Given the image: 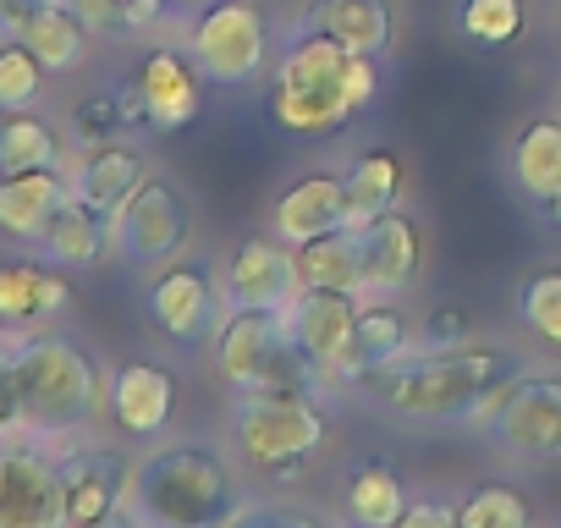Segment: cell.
<instances>
[{
	"instance_id": "cell-1",
	"label": "cell",
	"mask_w": 561,
	"mask_h": 528,
	"mask_svg": "<svg viewBox=\"0 0 561 528\" xmlns=\"http://www.w3.org/2000/svg\"><path fill=\"white\" fill-rule=\"evenodd\" d=\"M523 358L495 347V342H457V347H413L397 364H380L358 375L353 386L419 424H468L479 397L495 391L501 380H517Z\"/></svg>"
},
{
	"instance_id": "cell-2",
	"label": "cell",
	"mask_w": 561,
	"mask_h": 528,
	"mask_svg": "<svg viewBox=\"0 0 561 528\" xmlns=\"http://www.w3.org/2000/svg\"><path fill=\"white\" fill-rule=\"evenodd\" d=\"M375 94H380V56H353L347 45L298 28V39L275 61L270 116L298 138H325L342 133L358 111H369Z\"/></svg>"
},
{
	"instance_id": "cell-3",
	"label": "cell",
	"mask_w": 561,
	"mask_h": 528,
	"mask_svg": "<svg viewBox=\"0 0 561 528\" xmlns=\"http://www.w3.org/2000/svg\"><path fill=\"white\" fill-rule=\"evenodd\" d=\"M127 506L144 517V528H237L253 512V495L226 451L171 440L133 462Z\"/></svg>"
},
{
	"instance_id": "cell-4",
	"label": "cell",
	"mask_w": 561,
	"mask_h": 528,
	"mask_svg": "<svg viewBox=\"0 0 561 528\" xmlns=\"http://www.w3.org/2000/svg\"><path fill=\"white\" fill-rule=\"evenodd\" d=\"M12 375L23 402V429L34 440H78L105 418V386L111 375L94 364V353L61 331H28L12 336Z\"/></svg>"
},
{
	"instance_id": "cell-5",
	"label": "cell",
	"mask_w": 561,
	"mask_h": 528,
	"mask_svg": "<svg viewBox=\"0 0 561 528\" xmlns=\"http://www.w3.org/2000/svg\"><path fill=\"white\" fill-rule=\"evenodd\" d=\"M331 440V418L309 391H237L231 408V451L253 479H298Z\"/></svg>"
},
{
	"instance_id": "cell-6",
	"label": "cell",
	"mask_w": 561,
	"mask_h": 528,
	"mask_svg": "<svg viewBox=\"0 0 561 528\" xmlns=\"http://www.w3.org/2000/svg\"><path fill=\"white\" fill-rule=\"evenodd\" d=\"M215 369L231 391H309L320 397V364L293 342L287 314H270V309H226L220 331H215Z\"/></svg>"
},
{
	"instance_id": "cell-7",
	"label": "cell",
	"mask_w": 561,
	"mask_h": 528,
	"mask_svg": "<svg viewBox=\"0 0 561 528\" xmlns=\"http://www.w3.org/2000/svg\"><path fill=\"white\" fill-rule=\"evenodd\" d=\"M270 23L253 0H204L187 23V56L215 89H248L270 67Z\"/></svg>"
},
{
	"instance_id": "cell-8",
	"label": "cell",
	"mask_w": 561,
	"mask_h": 528,
	"mask_svg": "<svg viewBox=\"0 0 561 528\" xmlns=\"http://www.w3.org/2000/svg\"><path fill=\"white\" fill-rule=\"evenodd\" d=\"M0 528H67L61 462L34 435L0 446Z\"/></svg>"
},
{
	"instance_id": "cell-9",
	"label": "cell",
	"mask_w": 561,
	"mask_h": 528,
	"mask_svg": "<svg viewBox=\"0 0 561 528\" xmlns=\"http://www.w3.org/2000/svg\"><path fill=\"white\" fill-rule=\"evenodd\" d=\"M111 231H116V253L127 264H138V271H160V264H176L187 253V242H193V204L171 182L149 176L138 187V198L116 215Z\"/></svg>"
},
{
	"instance_id": "cell-10",
	"label": "cell",
	"mask_w": 561,
	"mask_h": 528,
	"mask_svg": "<svg viewBox=\"0 0 561 528\" xmlns=\"http://www.w3.org/2000/svg\"><path fill=\"white\" fill-rule=\"evenodd\" d=\"M149 320L165 342L176 347H198L215 342L220 320H226V292L204 264H160L149 282Z\"/></svg>"
},
{
	"instance_id": "cell-11",
	"label": "cell",
	"mask_w": 561,
	"mask_h": 528,
	"mask_svg": "<svg viewBox=\"0 0 561 528\" xmlns=\"http://www.w3.org/2000/svg\"><path fill=\"white\" fill-rule=\"evenodd\" d=\"M220 292H226V309H270V314H287L293 298L304 292L293 242H280V237H242V242L231 248V259H226Z\"/></svg>"
},
{
	"instance_id": "cell-12",
	"label": "cell",
	"mask_w": 561,
	"mask_h": 528,
	"mask_svg": "<svg viewBox=\"0 0 561 528\" xmlns=\"http://www.w3.org/2000/svg\"><path fill=\"white\" fill-rule=\"evenodd\" d=\"M56 462H61V490H67V528H94L100 517H111L116 506H127V490H133L127 451L67 440L56 451Z\"/></svg>"
},
{
	"instance_id": "cell-13",
	"label": "cell",
	"mask_w": 561,
	"mask_h": 528,
	"mask_svg": "<svg viewBox=\"0 0 561 528\" xmlns=\"http://www.w3.org/2000/svg\"><path fill=\"white\" fill-rule=\"evenodd\" d=\"M490 435L523 457V462H556L561 457V375H517L512 397L501 408V418L490 424Z\"/></svg>"
},
{
	"instance_id": "cell-14",
	"label": "cell",
	"mask_w": 561,
	"mask_h": 528,
	"mask_svg": "<svg viewBox=\"0 0 561 528\" xmlns=\"http://www.w3.org/2000/svg\"><path fill=\"white\" fill-rule=\"evenodd\" d=\"M105 413L127 440H160L176 418V380L171 369L149 364V358H127L111 369L105 386Z\"/></svg>"
},
{
	"instance_id": "cell-15",
	"label": "cell",
	"mask_w": 561,
	"mask_h": 528,
	"mask_svg": "<svg viewBox=\"0 0 561 528\" xmlns=\"http://www.w3.org/2000/svg\"><path fill=\"white\" fill-rule=\"evenodd\" d=\"M67 309H72V282H67L61 264H50L45 253L0 264V325H7L12 336L45 331Z\"/></svg>"
},
{
	"instance_id": "cell-16",
	"label": "cell",
	"mask_w": 561,
	"mask_h": 528,
	"mask_svg": "<svg viewBox=\"0 0 561 528\" xmlns=\"http://www.w3.org/2000/svg\"><path fill=\"white\" fill-rule=\"evenodd\" d=\"M358 253H364V287L380 298H397L424 271V231L408 209H391L358 231Z\"/></svg>"
},
{
	"instance_id": "cell-17",
	"label": "cell",
	"mask_w": 561,
	"mask_h": 528,
	"mask_svg": "<svg viewBox=\"0 0 561 528\" xmlns=\"http://www.w3.org/2000/svg\"><path fill=\"white\" fill-rule=\"evenodd\" d=\"M67 176H72V198H83L94 215H105V220L116 226V215L138 198V187H144L154 171H149L144 149H133V144L111 138V144L83 149V154H78V165H72Z\"/></svg>"
},
{
	"instance_id": "cell-18",
	"label": "cell",
	"mask_w": 561,
	"mask_h": 528,
	"mask_svg": "<svg viewBox=\"0 0 561 528\" xmlns=\"http://www.w3.org/2000/svg\"><path fill=\"white\" fill-rule=\"evenodd\" d=\"M133 83H138V94L149 105V127L154 133H182L204 111V72L182 50H149L138 61V78Z\"/></svg>"
},
{
	"instance_id": "cell-19",
	"label": "cell",
	"mask_w": 561,
	"mask_h": 528,
	"mask_svg": "<svg viewBox=\"0 0 561 528\" xmlns=\"http://www.w3.org/2000/svg\"><path fill=\"white\" fill-rule=\"evenodd\" d=\"M358 309H364V292H325V287H304L287 309V331L293 342L325 369L336 375L347 342H353V325H358Z\"/></svg>"
},
{
	"instance_id": "cell-20",
	"label": "cell",
	"mask_w": 561,
	"mask_h": 528,
	"mask_svg": "<svg viewBox=\"0 0 561 528\" xmlns=\"http://www.w3.org/2000/svg\"><path fill=\"white\" fill-rule=\"evenodd\" d=\"M336 226H347V182L336 171H309V176L287 182L270 209V231L293 248L320 231H336Z\"/></svg>"
},
{
	"instance_id": "cell-21",
	"label": "cell",
	"mask_w": 561,
	"mask_h": 528,
	"mask_svg": "<svg viewBox=\"0 0 561 528\" xmlns=\"http://www.w3.org/2000/svg\"><path fill=\"white\" fill-rule=\"evenodd\" d=\"M67 198H72V176L67 171L0 176V237H12L18 248H39Z\"/></svg>"
},
{
	"instance_id": "cell-22",
	"label": "cell",
	"mask_w": 561,
	"mask_h": 528,
	"mask_svg": "<svg viewBox=\"0 0 561 528\" xmlns=\"http://www.w3.org/2000/svg\"><path fill=\"white\" fill-rule=\"evenodd\" d=\"M304 28L347 45L353 56H386L391 50V0H314L304 12Z\"/></svg>"
},
{
	"instance_id": "cell-23",
	"label": "cell",
	"mask_w": 561,
	"mask_h": 528,
	"mask_svg": "<svg viewBox=\"0 0 561 528\" xmlns=\"http://www.w3.org/2000/svg\"><path fill=\"white\" fill-rule=\"evenodd\" d=\"M39 253H45L50 264H61L67 276H72V271H100L105 253H116V231H111V220L94 215L83 198H67L61 215L50 220Z\"/></svg>"
},
{
	"instance_id": "cell-24",
	"label": "cell",
	"mask_w": 561,
	"mask_h": 528,
	"mask_svg": "<svg viewBox=\"0 0 561 528\" xmlns=\"http://www.w3.org/2000/svg\"><path fill=\"white\" fill-rule=\"evenodd\" d=\"M402 353H413V325L402 320V309H391V298L386 303H364L358 325H353V342H347V353L336 364V380L353 386L358 375H369L380 364H397Z\"/></svg>"
},
{
	"instance_id": "cell-25",
	"label": "cell",
	"mask_w": 561,
	"mask_h": 528,
	"mask_svg": "<svg viewBox=\"0 0 561 528\" xmlns=\"http://www.w3.org/2000/svg\"><path fill=\"white\" fill-rule=\"evenodd\" d=\"M342 182H347V231H364L369 220L402 209L408 176H402V160H397L391 149H364V154L347 165Z\"/></svg>"
},
{
	"instance_id": "cell-26",
	"label": "cell",
	"mask_w": 561,
	"mask_h": 528,
	"mask_svg": "<svg viewBox=\"0 0 561 528\" xmlns=\"http://www.w3.org/2000/svg\"><path fill=\"white\" fill-rule=\"evenodd\" d=\"M293 259H298V282H304V287L364 292V253H358V231H347V226L298 242Z\"/></svg>"
},
{
	"instance_id": "cell-27",
	"label": "cell",
	"mask_w": 561,
	"mask_h": 528,
	"mask_svg": "<svg viewBox=\"0 0 561 528\" xmlns=\"http://www.w3.org/2000/svg\"><path fill=\"white\" fill-rule=\"evenodd\" d=\"M512 182L528 198H556L561 193V116H534L512 138Z\"/></svg>"
},
{
	"instance_id": "cell-28",
	"label": "cell",
	"mask_w": 561,
	"mask_h": 528,
	"mask_svg": "<svg viewBox=\"0 0 561 528\" xmlns=\"http://www.w3.org/2000/svg\"><path fill=\"white\" fill-rule=\"evenodd\" d=\"M18 39L45 61V72H78L89 61V50H94V34L61 7V0H45V7L23 23Z\"/></svg>"
},
{
	"instance_id": "cell-29",
	"label": "cell",
	"mask_w": 561,
	"mask_h": 528,
	"mask_svg": "<svg viewBox=\"0 0 561 528\" xmlns=\"http://www.w3.org/2000/svg\"><path fill=\"white\" fill-rule=\"evenodd\" d=\"M408 479L391 462H358L347 479V523L353 528H397L408 512Z\"/></svg>"
},
{
	"instance_id": "cell-30",
	"label": "cell",
	"mask_w": 561,
	"mask_h": 528,
	"mask_svg": "<svg viewBox=\"0 0 561 528\" xmlns=\"http://www.w3.org/2000/svg\"><path fill=\"white\" fill-rule=\"evenodd\" d=\"M23 171H61V133L34 111L0 116V176Z\"/></svg>"
},
{
	"instance_id": "cell-31",
	"label": "cell",
	"mask_w": 561,
	"mask_h": 528,
	"mask_svg": "<svg viewBox=\"0 0 561 528\" xmlns=\"http://www.w3.org/2000/svg\"><path fill=\"white\" fill-rule=\"evenodd\" d=\"M457 28L479 50H506L528 28V7H523V0H462V7H457Z\"/></svg>"
},
{
	"instance_id": "cell-32",
	"label": "cell",
	"mask_w": 561,
	"mask_h": 528,
	"mask_svg": "<svg viewBox=\"0 0 561 528\" xmlns=\"http://www.w3.org/2000/svg\"><path fill=\"white\" fill-rule=\"evenodd\" d=\"M45 61L23 39H0V116L34 111L45 100Z\"/></svg>"
},
{
	"instance_id": "cell-33",
	"label": "cell",
	"mask_w": 561,
	"mask_h": 528,
	"mask_svg": "<svg viewBox=\"0 0 561 528\" xmlns=\"http://www.w3.org/2000/svg\"><path fill=\"white\" fill-rule=\"evenodd\" d=\"M457 517H462V528H534L528 501H523L517 490H506V484H479V490H468V495L457 501Z\"/></svg>"
},
{
	"instance_id": "cell-34",
	"label": "cell",
	"mask_w": 561,
	"mask_h": 528,
	"mask_svg": "<svg viewBox=\"0 0 561 528\" xmlns=\"http://www.w3.org/2000/svg\"><path fill=\"white\" fill-rule=\"evenodd\" d=\"M517 314L545 347L561 353V271H534L517 292Z\"/></svg>"
},
{
	"instance_id": "cell-35",
	"label": "cell",
	"mask_w": 561,
	"mask_h": 528,
	"mask_svg": "<svg viewBox=\"0 0 561 528\" xmlns=\"http://www.w3.org/2000/svg\"><path fill=\"white\" fill-rule=\"evenodd\" d=\"M116 133H127V116H122V100L116 94H94V100H78L72 105V138H78V149L111 144Z\"/></svg>"
},
{
	"instance_id": "cell-36",
	"label": "cell",
	"mask_w": 561,
	"mask_h": 528,
	"mask_svg": "<svg viewBox=\"0 0 561 528\" xmlns=\"http://www.w3.org/2000/svg\"><path fill=\"white\" fill-rule=\"evenodd\" d=\"M28 435L23 429V402H18V375H12V347H0V446Z\"/></svg>"
},
{
	"instance_id": "cell-37",
	"label": "cell",
	"mask_w": 561,
	"mask_h": 528,
	"mask_svg": "<svg viewBox=\"0 0 561 528\" xmlns=\"http://www.w3.org/2000/svg\"><path fill=\"white\" fill-rule=\"evenodd\" d=\"M237 528H331V523L320 512H304V506H259L253 501V512Z\"/></svg>"
},
{
	"instance_id": "cell-38",
	"label": "cell",
	"mask_w": 561,
	"mask_h": 528,
	"mask_svg": "<svg viewBox=\"0 0 561 528\" xmlns=\"http://www.w3.org/2000/svg\"><path fill=\"white\" fill-rule=\"evenodd\" d=\"M397 528H462L457 506L451 501H435V495H413L408 512L397 517Z\"/></svg>"
},
{
	"instance_id": "cell-39",
	"label": "cell",
	"mask_w": 561,
	"mask_h": 528,
	"mask_svg": "<svg viewBox=\"0 0 561 528\" xmlns=\"http://www.w3.org/2000/svg\"><path fill=\"white\" fill-rule=\"evenodd\" d=\"M61 7H67L89 34H116V28H122V0H61Z\"/></svg>"
},
{
	"instance_id": "cell-40",
	"label": "cell",
	"mask_w": 561,
	"mask_h": 528,
	"mask_svg": "<svg viewBox=\"0 0 561 528\" xmlns=\"http://www.w3.org/2000/svg\"><path fill=\"white\" fill-rule=\"evenodd\" d=\"M419 336H424V347H457V342H468V320H462V309H435Z\"/></svg>"
},
{
	"instance_id": "cell-41",
	"label": "cell",
	"mask_w": 561,
	"mask_h": 528,
	"mask_svg": "<svg viewBox=\"0 0 561 528\" xmlns=\"http://www.w3.org/2000/svg\"><path fill=\"white\" fill-rule=\"evenodd\" d=\"M171 18V0H122V28L144 34V28H160Z\"/></svg>"
},
{
	"instance_id": "cell-42",
	"label": "cell",
	"mask_w": 561,
	"mask_h": 528,
	"mask_svg": "<svg viewBox=\"0 0 561 528\" xmlns=\"http://www.w3.org/2000/svg\"><path fill=\"white\" fill-rule=\"evenodd\" d=\"M45 7V0H0V39H18L23 23Z\"/></svg>"
},
{
	"instance_id": "cell-43",
	"label": "cell",
	"mask_w": 561,
	"mask_h": 528,
	"mask_svg": "<svg viewBox=\"0 0 561 528\" xmlns=\"http://www.w3.org/2000/svg\"><path fill=\"white\" fill-rule=\"evenodd\" d=\"M94 528H144V517H138L133 506H116V512H111V517H100Z\"/></svg>"
},
{
	"instance_id": "cell-44",
	"label": "cell",
	"mask_w": 561,
	"mask_h": 528,
	"mask_svg": "<svg viewBox=\"0 0 561 528\" xmlns=\"http://www.w3.org/2000/svg\"><path fill=\"white\" fill-rule=\"evenodd\" d=\"M539 209H545V226L561 231V193H556V198H539Z\"/></svg>"
},
{
	"instance_id": "cell-45",
	"label": "cell",
	"mask_w": 561,
	"mask_h": 528,
	"mask_svg": "<svg viewBox=\"0 0 561 528\" xmlns=\"http://www.w3.org/2000/svg\"><path fill=\"white\" fill-rule=\"evenodd\" d=\"M7 342H12V331H7V325H0V347H7Z\"/></svg>"
}]
</instances>
